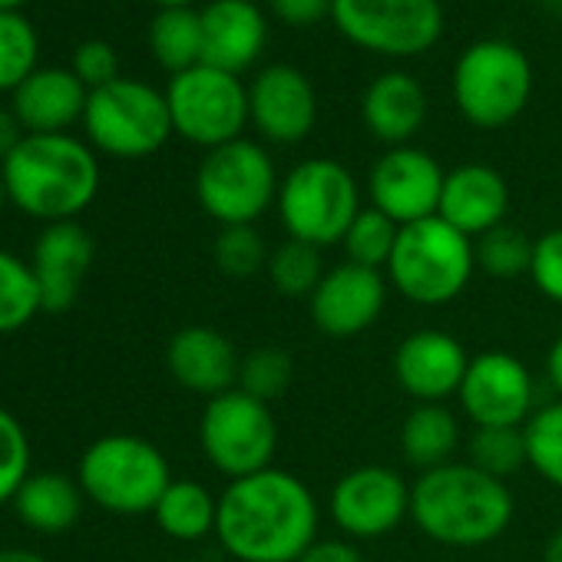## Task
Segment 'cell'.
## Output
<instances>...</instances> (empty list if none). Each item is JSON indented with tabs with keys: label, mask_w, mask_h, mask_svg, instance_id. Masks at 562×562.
I'll return each instance as SVG.
<instances>
[{
	"label": "cell",
	"mask_w": 562,
	"mask_h": 562,
	"mask_svg": "<svg viewBox=\"0 0 562 562\" xmlns=\"http://www.w3.org/2000/svg\"><path fill=\"white\" fill-rule=\"evenodd\" d=\"M318 496L281 467L228 480L218 493L215 539L235 562H299L318 539Z\"/></svg>",
	"instance_id": "cell-1"
},
{
	"label": "cell",
	"mask_w": 562,
	"mask_h": 562,
	"mask_svg": "<svg viewBox=\"0 0 562 562\" xmlns=\"http://www.w3.org/2000/svg\"><path fill=\"white\" fill-rule=\"evenodd\" d=\"M513 516L516 499L506 480H496L467 460L424 470L411 483V522L437 546H490L509 529Z\"/></svg>",
	"instance_id": "cell-2"
},
{
	"label": "cell",
	"mask_w": 562,
	"mask_h": 562,
	"mask_svg": "<svg viewBox=\"0 0 562 562\" xmlns=\"http://www.w3.org/2000/svg\"><path fill=\"white\" fill-rule=\"evenodd\" d=\"M11 205L44 225L77 222L100 192V162L90 143L54 133L24 136L21 146L0 162Z\"/></svg>",
	"instance_id": "cell-3"
},
{
	"label": "cell",
	"mask_w": 562,
	"mask_h": 562,
	"mask_svg": "<svg viewBox=\"0 0 562 562\" xmlns=\"http://www.w3.org/2000/svg\"><path fill=\"white\" fill-rule=\"evenodd\" d=\"M473 238L457 232L440 215L404 225L384 268L391 289L420 308H443L457 302L473 281Z\"/></svg>",
	"instance_id": "cell-4"
},
{
	"label": "cell",
	"mask_w": 562,
	"mask_h": 562,
	"mask_svg": "<svg viewBox=\"0 0 562 562\" xmlns=\"http://www.w3.org/2000/svg\"><path fill=\"white\" fill-rule=\"evenodd\" d=\"M274 209L289 238L308 241L325 251L345 241L351 222L364 205L361 186L345 162L312 156L281 176Z\"/></svg>",
	"instance_id": "cell-5"
},
{
	"label": "cell",
	"mask_w": 562,
	"mask_h": 562,
	"mask_svg": "<svg viewBox=\"0 0 562 562\" xmlns=\"http://www.w3.org/2000/svg\"><path fill=\"white\" fill-rule=\"evenodd\" d=\"M166 453L136 434H106L93 440L77 467L87 499L113 516H146L172 483Z\"/></svg>",
	"instance_id": "cell-6"
},
{
	"label": "cell",
	"mask_w": 562,
	"mask_h": 562,
	"mask_svg": "<svg viewBox=\"0 0 562 562\" xmlns=\"http://www.w3.org/2000/svg\"><path fill=\"white\" fill-rule=\"evenodd\" d=\"M460 116L476 130L509 126L532 97V64L522 47L503 37L470 44L450 77Z\"/></svg>",
	"instance_id": "cell-7"
},
{
	"label": "cell",
	"mask_w": 562,
	"mask_h": 562,
	"mask_svg": "<svg viewBox=\"0 0 562 562\" xmlns=\"http://www.w3.org/2000/svg\"><path fill=\"white\" fill-rule=\"evenodd\" d=\"M87 143L113 159H146L172 136V116L166 93L143 80L120 77L100 90H90L83 110Z\"/></svg>",
	"instance_id": "cell-8"
},
{
	"label": "cell",
	"mask_w": 562,
	"mask_h": 562,
	"mask_svg": "<svg viewBox=\"0 0 562 562\" xmlns=\"http://www.w3.org/2000/svg\"><path fill=\"white\" fill-rule=\"evenodd\" d=\"M278 169L255 139H232L202 156L195 169V199L218 225H255L278 199Z\"/></svg>",
	"instance_id": "cell-9"
},
{
	"label": "cell",
	"mask_w": 562,
	"mask_h": 562,
	"mask_svg": "<svg viewBox=\"0 0 562 562\" xmlns=\"http://www.w3.org/2000/svg\"><path fill=\"white\" fill-rule=\"evenodd\" d=\"M199 447L215 473L241 480L274 467L278 420L268 404L232 387L205 401L199 417Z\"/></svg>",
	"instance_id": "cell-10"
},
{
	"label": "cell",
	"mask_w": 562,
	"mask_h": 562,
	"mask_svg": "<svg viewBox=\"0 0 562 562\" xmlns=\"http://www.w3.org/2000/svg\"><path fill=\"white\" fill-rule=\"evenodd\" d=\"M166 103L172 133L205 153L241 139L248 126V83L209 64L176 74L166 87Z\"/></svg>",
	"instance_id": "cell-11"
},
{
	"label": "cell",
	"mask_w": 562,
	"mask_h": 562,
	"mask_svg": "<svg viewBox=\"0 0 562 562\" xmlns=\"http://www.w3.org/2000/svg\"><path fill=\"white\" fill-rule=\"evenodd\" d=\"M338 34L378 57H420L443 34L440 0H335Z\"/></svg>",
	"instance_id": "cell-12"
},
{
	"label": "cell",
	"mask_w": 562,
	"mask_h": 562,
	"mask_svg": "<svg viewBox=\"0 0 562 562\" xmlns=\"http://www.w3.org/2000/svg\"><path fill=\"white\" fill-rule=\"evenodd\" d=\"M328 516L345 539H384L411 519V483L384 463L355 467L335 480L328 493Z\"/></svg>",
	"instance_id": "cell-13"
},
{
	"label": "cell",
	"mask_w": 562,
	"mask_h": 562,
	"mask_svg": "<svg viewBox=\"0 0 562 562\" xmlns=\"http://www.w3.org/2000/svg\"><path fill=\"white\" fill-rule=\"evenodd\" d=\"M457 401L473 427H526L536 411V381L516 355L480 351L470 358Z\"/></svg>",
	"instance_id": "cell-14"
},
{
	"label": "cell",
	"mask_w": 562,
	"mask_h": 562,
	"mask_svg": "<svg viewBox=\"0 0 562 562\" xmlns=\"http://www.w3.org/2000/svg\"><path fill=\"white\" fill-rule=\"evenodd\" d=\"M443 166L417 146H394L381 153L368 172V199L401 228L437 215L443 192Z\"/></svg>",
	"instance_id": "cell-15"
},
{
	"label": "cell",
	"mask_w": 562,
	"mask_h": 562,
	"mask_svg": "<svg viewBox=\"0 0 562 562\" xmlns=\"http://www.w3.org/2000/svg\"><path fill=\"white\" fill-rule=\"evenodd\" d=\"M318 123L315 83L292 64H268L248 83V126L271 146H295Z\"/></svg>",
	"instance_id": "cell-16"
},
{
	"label": "cell",
	"mask_w": 562,
	"mask_h": 562,
	"mask_svg": "<svg viewBox=\"0 0 562 562\" xmlns=\"http://www.w3.org/2000/svg\"><path fill=\"white\" fill-rule=\"evenodd\" d=\"M387 299L391 281L384 271L341 261L325 271L322 285L308 299V315L315 328L328 338H358L378 325Z\"/></svg>",
	"instance_id": "cell-17"
},
{
	"label": "cell",
	"mask_w": 562,
	"mask_h": 562,
	"mask_svg": "<svg viewBox=\"0 0 562 562\" xmlns=\"http://www.w3.org/2000/svg\"><path fill=\"white\" fill-rule=\"evenodd\" d=\"M391 368L407 397H414L417 404H443L457 397L470 368V355L463 341L450 331L420 328L397 345Z\"/></svg>",
	"instance_id": "cell-18"
},
{
	"label": "cell",
	"mask_w": 562,
	"mask_h": 562,
	"mask_svg": "<svg viewBox=\"0 0 562 562\" xmlns=\"http://www.w3.org/2000/svg\"><path fill=\"white\" fill-rule=\"evenodd\" d=\"M97 258L93 235L80 222H54L34 241L31 268L41 285L44 312L60 315L77 305L80 285Z\"/></svg>",
	"instance_id": "cell-19"
},
{
	"label": "cell",
	"mask_w": 562,
	"mask_h": 562,
	"mask_svg": "<svg viewBox=\"0 0 562 562\" xmlns=\"http://www.w3.org/2000/svg\"><path fill=\"white\" fill-rule=\"evenodd\" d=\"M202 64L241 77L268 44V18L255 0H212L202 11Z\"/></svg>",
	"instance_id": "cell-20"
},
{
	"label": "cell",
	"mask_w": 562,
	"mask_h": 562,
	"mask_svg": "<svg viewBox=\"0 0 562 562\" xmlns=\"http://www.w3.org/2000/svg\"><path fill=\"white\" fill-rule=\"evenodd\" d=\"M166 368L179 387L202 397H218L238 384L241 355L222 331L209 325H189L172 335L166 348Z\"/></svg>",
	"instance_id": "cell-21"
},
{
	"label": "cell",
	"mask_w": 562,
	"mask_h": 562,
	"mask_svg": "<svg viewBox=\"0 0 562 562\" xmlns=\"http://www.w3.org/2000/svg\"><path fill=\"white\" fill-rule=\"evenodd\" d=\"M437 215L450 222L467 238H480L506 222L509 215V186L506 176L486 162L453 166L443 179Z\"/></svg>",
	"instance_id": "cell-22"
},
{
	"label": "cell",
	"mask_w": 562,
	"mask_h": 562,
	"mask_svg": "<svg viewBox=\"0 0 562 562\" xmlns=\"http://www.w3.org/2000/svg\"><path fill=\"white\" fill-rule=\"evenodd\" d=\"M90 90L67 67H37L14 93L11 110L27 136L70 133L74 123H83Z\"/></svg>",
	"instance_id": "cell-23"
},
{
	"label": "cell",
	"mask_w": 562,
	"mask_h": 562,
	"mask_svg": "<svg viewBox=\"0 0 562 562\" xmlns=\"http://www.w3.org/2000/svg\"><path fill=\"white\" fill-rule=\"evenodd\" d=\"M430 113L427 90L417 77L404 70H387L374 77L361 97L364 130L384 146H411V139L424 130Z\"/></svg>",
	"instance_id": "cell-24"
},
{
	"label": "cell",
	"mask_w": 562,
	"mask_h": 562,
	"mask_svg": "<svg viewBox=\"0 0 562 562\" xmlns=\"http://www.w3.org/2000/svg\"><path fill=\"white\" fill-rule=\"evenodd\" d=\"M83 499L87 496L74 476L60 470H41L24 480V486L14 496V509L24 526L44 536H57V532H67L80 519Z\"/></svg>",
	"instance_id": "cell-25"
},
{
	"label": "cell",
	"mask_w": 562,
	"mask_h": 562,
	"mask_svg": "<svg viewBox=\"0 0 562 562\" xmlns=\"http://www.w3.org/2000/svg\"><path fill=\"white\" fill-rule=\"evenodd\" d=\"M460 447V417L447 404H414L401 424V453L411 467L437 470Z\"/></svg>",
	"instance_id": "cell-26"
},
{
	"label": "cell",
	"mask_w": 562,
	"mask_h": 562,
	"mask_svg": "<svg viewBox=\"0 0 562 562\" xmlns=\"http://www.w3.org/2000/svg\"><path fill=\"white\" fill-rule=\"evenodd\" d=\"M156 526L176 542H199L215 536L218 496L199 480H172L153 509Z\"/></svg>",
	"instance_id": "cell-27"
},
{
	"label": "cell",
	"mask_w": 562,
	"mask_h": 562,
	"mask_svg": "<svg viewBox=\"0 0 562 562\" xmlns=\"http://www.w3.org/2000/svg\"><path fill=\"white\" fill-rule=\"evenodd\" d=\"M149 50L162 70L186 74L202 64V14L195 8L156 11L149 24Z\"/></svg>",
	"instance_id": "cell-28"
},
{
	"label": "cell",
	"mask_w": 562,
	"mask_h": 562,
	"mask_svg": "<svg viewBox=\"0 0 562 562\" xmlns=\"http://www.w3.org/2000/svg\"><path fill=\"white\" fill-rule=\"evenodd\" d=\"M268 281L274 285L278 295L285 299H312L315 289L322 285L325 278V258H322V248L308 245V241H295V238H285L278 248H271L268 255Z\"/></svg>",
	"instance_id": "cell-29"
},
{
	"label": "cell",
	"mask_w": 562,
	"mask_h": 562,
	"mask_svg": "<svg viewBox=\"0 0 562 562\" xmlns=\"http://www.w3.org/2000/svg\"><path fill=\"white\" fill-rule=\"evenodd\" d=\"M44 312L31 261L0 248V335L27 328Z\"/></svg>",
	"instance_id": "cell-30"
},
{
	"label": "cell",
	"mask_w": 562,
	"mask_h": 562,
	"mask_svg": "<svg viewBox=\"0 0 562 562\" xmlns=\"http://www.w3.org/2000/svg\"><path fill=\"white\" fill-rule=\"evenodd\" d=\"M532 245H536V238H529L522 228L503 222L493 232L473 238L476 271H483L490 278H499V281L522 278L532 268Z\"/></svg>",
	"instance_id": "cell-31"
},
{
	"label": "cell",
	"mask_w": 562,
	"mask_h": 562,
	"mask_svg": "<svg viewBox=\"0 0 562 562\" xmlns=\"http://www.w3.org/2000/svg\"><path fill=\"white\" fill-rule=\"evenodd\" d=\"M292 384H295V358L285 348L261 345V348H251L248 355H241L235 387L245 391L248 397L271 407V401L285 397Z\"/></svg>",
	"instance_id": "cell-32"
},
{
	"label": "cell",
	"mask_w": 562,
	"mask_h": 562,
	"mask_svg": "<svg viewBox=\"0 0 562 562\" xmlns=\"http://www.w3.org/2000/svg\"><path fill=\"white\" fill-rule=\"evenodd\" d=\"M397 235H401V225L394 218H387L384 212H378L374 205H364L358 212V218L351 222L341 248H345V261L351 265H361V268H374V271H384L391 255H394V245H397Z\"/></svg>",
	"instance_id": "cell-33"
},
{
	"label": "cell",
	"mask_w": 562,
	"mask_h": 562,
	"mask_svg": "<svg viewBox=\"0 0 562 562\" xmlns=\"http://www.w3.org/2000/svg\"><path fill=\"white\" fill-rule=\"evenodd\" d=\"M41 41L34 24L21 14H0V93H14L41 64Z\"/></svg>",
	"instance_id": "cell-34"
},
{
	"label": "cell",
	"mask_w": 562,
	"mask_h": 562,
	"mask_svg": "<svg viewBox=\"0 0 562 562\" xmlns=\"http://www.w3.org/2000/svg\"><path fill=\"white\" fill-rule=\"evenodd\" d=\"M526 463L555 490H562V397L532 411L522 427Z\"/></svg>",
	"instance_id": "cell-35"
},
{
	"label": "cell",
	"mask_w": 562,
	"mask_h": 562,
	"mask_svg": "<svg viewBox=\"0 0 562 562\" xmlns=\"http://www.w3.org/2000/svg\"><path fill=\"white\" fill-rule=\"evenodd\" d=\"M467 463L476 470L506 480L526 467V437L522 427H473L467 440Z\"/></svg>",
	"instance_id": "cell-36"
},
{
	"label": "cell",
	"mask_w": 562,
	"mask_h": 562,
	"mask_svg": "<svg viewBox=\"0 0 562 562\" xmlns=\"http://www.w3.org/2000/svg\"><path fill=\"white\" fill-rule=\"evenodd\" d=\"M268 245L255 225H222L212 245V258L228 278H255L268 268Z\"/></svg>",
	"instance_id": "cell-37"
},
{
	"label": "cell",
	"mask_w": 562,
	"mask_h": 562,
	"mask_svg": "<svg viewBox=\"0 0 562 562\" xmlns=\"http://www.w3.org/2000/svg\"><path fill=\"white\" fill-rule=\"evenodd\" d=\"M27 476H31V440L21 420L0 407V506L14 503Z\"/></svg>",
	"instance_id": "cell-38"
},
{
	"label": "cell",
	"mask_w": 562,
	"mask_h": 562,
	"mask_svg": "<svg viewBox=\"0 0 562 562\" xmlns=\"http://www.w3.org/2000/svg\"><path fill=\"white\" fill-rule=\"evenodd\" d=\"M529 278L546 302L562 308V228H549L536 238Z\"/></svg>",
	"instance_id": "cell-39"
},
{
	"label": "cell",
	"mask_w": 562,
	"mask_h": 562,
	"mask_svg": "<svg viewBox=\"0 0 562 562\" xmlns=\"http://www.w3.org/2000/svg\"><path fill=\"white\" fill-rule=\"evenodd\" d=\"M77 80L87 90H100L113 80H120V57L106 41H83L74 54V67Z\"/></svg>",
	"instance_id": "cell-40"
},
{
	"label": "cell",
	"mask_w": 562,
	"mask_h": 562,
	"mask_svg": "<svg viewBox=\"0 0 562 562\" xmlns=\"http://www.w3.org/2000/svg\"><path fill=\"white\" fill-rule=\"evenodd\" d=\"M331 4L335 0H268V11L285 27H315L331 21Z\"/></svg>",
	"instance_id": "cell-41"
},
{
	"label": "cell",
	"mask_w": 562,
	"mask_h": 562,
	"mask_svg": "<svg viewBox=\"0 0 562 562\" xmlns=\"http://www.w3.org/2000/svg\"><path fill=\"white\" fill-rule=\"evenodd\" d=\"M299 562H368L361 546L345 536H318Z\"/></svg>",
	"instance_id": "cell-42"
},
{
	"label": "cell",
	"mask_w": 562,
	"mask_h": 562,
	"mask_svg": "<svg viewBox=\"0 0 562 562\" xmlns=\"http://www.w3.org/2000/svg\"><path fill=\"white\" fill-rule=\"evenodd\" d=\"M24 136H27V133H24V126L18 123L14 110H11V106H0V162H4V159L21 146Z\"/></svg>",
	"instance_id": "cell-43"
},
{
	"label": "cell",
	"mask_w": 562,
	"mask_h": 562,
	"mask_svg": "<svg viewBox=\"0 0 562 562\" xmlns=\"http://www.w3.org/2000/svg\"><path fill=\"white\" fill-rule=\"evenodd\" d=\"M546 378H549V384H552V391L562 397V335L549 345V351H546Z\"/></svg>",
	"instance_id": "cell-44"
},
{
	"label": "cell",
	"mask_w": 562,
	"mask_h": 562,
	"mask_svg": "<svg viewBox=\"0 0 562 562\" xmlns=\"http://www.w3.org/2000/svg\"><path fill=\"white\" fill-rule=\"evenodd\" d=\"M0 562H50V559L31 549H0Z\"/></svg>",
	"instance_id": "cell-45"
},
{
	"label": "cell",
	"mask_w": 562,
	"mask_h": 562,
	"mask_svg": "<svg viewBox=\"0 0 562 562\" xmlns=\"http://www.w3.org/2000/svg\"><path fill=\"white\" fill-rule=\"evenodd\" d=\"M546 562H562V529H555L546 542Z\"/></svg>",
	"instance_id": "cell-46"
},
{
	"label": "cell",
	"mask_w": 562,
	"mask_h": 562,
	"mask_svg": "<svg viewBox=\"0 0 562 562\" xmlns=\"http://www.w3.org/2000/svg\"><path fill=\"white\" fill-rule=\"evenodd\" d=\"M159 11H179V8H195V0H153Z\"/></svg>",
	"instance_id": "cell-47"
},
{
	"label": "cell",
	"mask_w": 562,
	"mask_h": 562,
	"mask_svg": "<svg viewBox=\"0 0 562 562\" xmlns=\"http://www.w3.org/2000/svg\"><path fill=\"white\" fill-rule=\"evenodd\" d=\"M27 0H0V14H11V11H21Z\"/></svg>",
	"instance_id": "cell-48"
},
{
	"label": "cell",
	"mask_w": 562,
	"mask_h": 562,
	"mask_svg": "<svg viewBox=\"0 0 562 562\" xmlns=\"http://www.w3.org/2000/svg\"><path fill=\"white\" fill-rule=\"evenodd\" d=\"M8 202H11V199H8V186H4V179H0V212H4Z\"/></svg>",
	"instance_id": "cell-49"
},
{
	"label": "cell",
	"mask_w": 562,
	"mask_h": 562,
	"mask_svg": "<svg viewBox=\"0 0 562 562\" xmlns=\"http://www.w3.org/2000/svg\"><path fill=\"white\" fill-rule=\"evenodd\" d=\"M546 4H549L552 11H559V14H562V0H546Z\"/></svg>",
	"instance_id": "cell-50"
},
{
	"label": "cell",
	"mask_w": 562,
	"mask_h": 562,
	"mask_svg": "<svg viewBox=\"0 0 562 562\" xmlns=\"http://www.w3.org/2000/svg\"><path fill=\"white\" fill-rule=\"evenodd\" d=\"M176 562H195V559H176Z\"/></svg>",
	"instance_id": "cell-51"
}]
</instances>
